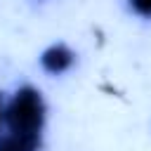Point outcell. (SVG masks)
<instances>
[{"label": "cell", "instance_id": "6da1fadb", "mask_svg": "<svg viewBox=\"0 0 151 151\" xmlns=\"http://www.w3.org/2000/svg\"><path fill=\"white\" fill-rule=\"evenodd\" d=\"M5 120L9 132L14 134H24V137H40L42 130V120H45V104L38 90L33 87H21L7 111H5Z\"/></svg>", "mask_w": 151, "mask_h": 151}, {"label": "cell", "instance_id": "3957f363", "mask_svg": "<svg viewBox=\"0 0 151 151\" xmlns=\"http://www.w3.org/2000/svg\"><path fill=\"white\" fill-rule=\"evenodd\" d=\"M40 137H24L9 132L7 137L0 139V151H38Z\"/></svg>", "mask_w": 151, "mask_h": 151}, {"label": "cell", "instance_id": "5b68a950", "mask_svg": "<svg viewBox=\"0 0 151 151\" xmlns=\"http://www.w3.org/2000/svg\"><path fill=\"white\" fill-rule=\"evenodd\" d=\"M0 123H2V99H0Z\"/></svg>", "mask_w": 151, "mask_h": 151}, {"label": "cell", "instance_id": "277c9868", "mask_svg": "<svg viewBox=\"0 0 151 151\" xmlns=\"http://www.w3.org/2000/svg\"><path fill=\"white\" fill-rule=\"evenodd\" d=\"M132 9L142 17H151V0H130Z\"/></svg>", "mask_w": 151, "mask_h": 151}, {"label": "cell", "instance_id": "7a4b0ae2", "mask_svg": "<svg viewBox=\"0 0 151 151\" xmlns=\"http://www.w3.org/2000/svg\"><path fill=\"white\" fill-rule=\"evenodd\" d=\"M40 64L47 73H64L71 64H73V52L66 45H52L50 50L42 52Z\"/></svg>", "mask_w": 151, "mask_h": 151}]
</instances>
